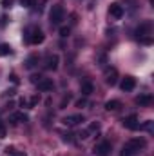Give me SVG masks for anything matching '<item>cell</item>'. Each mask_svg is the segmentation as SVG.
I'll return each mask as SVG.
<instances>
[{
	"label": "cell",
	"instance_id": "ba28073f",
	"mask_svg": "<svg viewBox=\"0 0 154 156\" xmlns=\"http://www.w3.org/2000/svg\"><path fill=\"white\" fill-rule=\"evenodd\" d=\"M83 122V116L82 115H69V116H65L62 120V123L64 125H67V127H75V125H80Z\"/></svg>",
	"mask_w": 154,
	"mask_h": 156
},
{
	"label": "cell",
	"instance_id": "44dd1931",
	"mask_svg": "<svg viewBox=\"0 0 154 156\" xmlns=\"http://www.w3.org/2000/svg\"><path fill=\"white\" fill-rule=\"evenodd\" d=\"M140 129H147V131H152V120H147L143 125H140Z\"/></svg>",
	"mask_w": 154,
	"mask_h": 156
},
{
	"label": "cell",
	"instance_id": "d4e9b609",
	"mask_svg": "<svg viewBox=\"0 0 154 156\" xmlns=\"http://www.w3.org/2000/svg\"><path fill=\"white\" fill-rule=\"evenodd\" d=\"M42 78H44L42 75H33V76H31V83H35V85H37V83H38Z\"/></svg>",
	"mask_w": 154,
	"mask_h": 156
},
{
	"label": "cell",
	"instance_id": "7a4b0ae2",
	"mask_svg": "<svg viewBox=\"0 0 154 156\" xmlns=\"http://www.w3.org/2000/svg\"><path fill=\"white\" fill-rule=\"evenodd\" d=\"M64 16H65L64 5H62V4H54V5L51 7V11H49V20H51V24H53V26H58V24L64 20Z\"/></svg>",
	"mask_w": 154,
	"mask_h": 156
},
{
	"label": "cell",
	"instance_id": "7402d4cb",
	"mask_svg": "<svg viewBox=\"0 0 154 156\" xmlns=\"http://www.w3.org/2000/svg\"><path fill=\"white\" fill-rule=\"evenodd\" d=\"M87 131H89V133H94V131H96V133H98V131H100V123H98V122H96V123H91V125H89V129H87Z\"/></svg>",
	"mask_w": 154,
	"mask_h": 156
},
{
	"label": "cell",
	"instance_id": "8fae6325",
	"mask_svg": "<svg viewBox=\"0 0 154 156\" xmlns=\"http://www.w3.org/2000/svg\"><path fill=\"white\" fill-rule=\"evenodd\" d=\"M109 15L113 16V18H116V20H120L121 16H123V7L120 5V4H111V7H109Z\"/></svg>",
	"mask_w": 154,
	"mask_h": 156
},
{
	"label": "cell",
	"instance_id": "3957f363",
	"mask_svg": "<svg viewBox=\"0 0 154 156\" xmlns=\"http://www.w3.org/2000/svg\"><path fill=\"white\" fill-rule=\"evenodd\" d=\"M45 38V35H44V31L38 29V27H33V29H29V35H27V42L29 44H42Z\"/></svg>",
	"mask_w": 154,
	"mask_h": 156
},
{
	"label": "cell",
	"instance_id": "f546056e",
	"mask_svg": "<svg viewBox=\"0 0 154 156\" xmlns=\"http://www.w3.org/2000/svg\"><path fill=\"white\" fill-rule=\"evenodd\" d=\"M11 156H27V154H26L24 151H15V153H13Z\"/></svg>",
	"mask_w": 154,
	"mask_h": 156
},
{
	"label": "cell",
	"instance_id": "603a6c76",
	"mask_svg": "<svg viewBox=\"0 0 154 156\" xmlns=\"http://www.w3.org/2000/svg\"><path fill=\"white\" fill-rule=\"evenodd\" d=\"M22 5H26V7H35V5H37V0H22Z\"/></svg>",
	"mask_w": 154,
	"mask_h": 156
},
{
	"label": "cell",
	"instance_id": "9a60e30c",
	"mask_svg": "<svg viewBox=\"0 0 154 156\" xmlns=\"http://www.w3.org/2000/svg\"><path fill=\"white\" fill-rule=\"evenodd\" d=\"M136 104L138 105H151L152 104V96L151 94H140V96H136Z\"/></svg>",
	"mask_w": 154,
	"mask_h": 156
},
{
	"label": "cell",
	"instance_id": "5bb4252c",
	"mask_svg": "<svg viewBox=\"0 0 154 156\" xmlns=\"http://www.w3.org/2000/svg\"><path fill=\"white\" fill-rule=\"evenodd\" d=\"M29 118H27V115L26 113H13L11 115V122L13 123H26Z\"/></svg>",
	"mask_w": 154,
	"mask_h": 156
},
{
	"label": "cell",
	"instance_id": "30bf717a",
	"mask_svg": "<svg viewBox=\"0 0 154 156\" xmlns=\"http://www.w3.org/2000/svg\"><path fill=\"white\" fill-rule=\"evenodd\" d=\"M58 62H60V58H58V55H49L47 58H45V69H49V71H56L58 69Z\"/></svg>",
	"mask_w": 154,
	"mask_h": 156
},
{
	"label": "cell",
	"instance_id": "2e32d148",
	"mask_svg": "<svg viewBox=\"0 0 154 156\" xmlns=\"http://www.w3.org/2000/svg\"><path fill=\"white\" fill-rule=\"evenodd\" d=\"M120 107H121L120 100H109V102H105V109L107 111H118Z\"/></svg>",
	"mask_w": 154,
	"mask_h": 156
},
{
	"label": "cell",
	"instance_id": "e0dca14e",
	"mask_svg": "<svg viewBox=\"0 0 154 156\" xmlns=\"http://www.w3.org/2000/svg\"><path fill=\"white\" fill-rule=\"evenodd\" d=\"M37 64H38V56H37V55H31V56L26 60V67H27V69H33Z\"/></svg>",
	"mask_w": 154,
	"mask_h": 156
},
{
	"label": "cell",
	"instance_id": "277c9868",
	"mask_svg": "<svg viewBox=\"0 0 154 156\" xmlns=\"http://www.w3.org/2000/svg\"><path fill=\"white\" fill-rule=\"evenodd\" d=\"M111 151H113V145H111V142H107V140H103V142H100L98 145H94V154L96 156H109Z\"/></svg>",
	"mask_w": 154,
	"mask_h": 156
},
{
	"label": "cell",
	"instance_id": "d6986e66",
	"mask_svg": "<svg viewBox=\"0 0 154 156\" xmlns=\"http://www.w3.org/2000/svg\"><path fill=\"white\" fill-rule=\"evenodd\" d=\"M71 35V27H67V26H64V27H60V37H69Z\"/></svg>",
	"mask_w": 154,
	"mask_h": 156
},
{
	"label": "cell",
	"instance_id": "4dcf8cb0",
	"mask_svg": "<svg viewBox=\"0 0 154 156\" xmlns=\"http://www.w3.org/2000/svg\"><path fill=\"white\" fill-rule=\"evenodd\" d=\"M5 24H7V18H5V16H2V18H0V27H4Z\"/></svg>",
	"mask_w": 154,
	"mask_h": 156
},
{
	"label": "cell",
	"instance_id": "cb8c5ba5",
	"mask_svg": "<svg viewBox=\"0 0 154 156\" xmlns=\"http://www.w3.org/2000/svg\"><path fill=\"white\" fill-rule=\"evenodd\" d=\"M27 102H29V107H35V105L40 102V96H33V98H31V100H27Z\"/></svg>",
	"mask_w": 154,
	"mask_h": 156
},
{
	"label": "cell",
	"instance_id": "7c38bea8",
	"mask_svg": "<svg viewBox=\"0 0 154 156\" xmlns=\"http://www.w3.org/2000/svg\"><path fill=\"white\" fill-rule=\"evenodd\" d=\"M93 89H94V85H93L91 80H83V82L80 83V93H82L83 96H89V94L93 93Z\"/></svg>",
	"mask_w": 154,
	"mask_h": 156
},
{
	"label": "cell",
	"instance_id": "8992f818",
	"mask_svg": "<svg viewBox=\"0 0 154 156\" xmlns=\"http://www.w3.org/2000/svg\"><path fill=\"white\" fill-rule=\"evenodd\" d=\"M151 29H152V24H151V22H142V24L138 26V29H136V37H138V40L149 37V35H151Z\"/></svg>",
	"mask_w": 154,
	"mask_h": 156
},
{
	"label": "cell",
	"instance_id": "1f68e13d",
	"mask_svg": "<svg viewBox=\"0 0 154 156\" xmlns=\"http://www.w3.org/2000/svg\"><path fill=\"white\" fill-rule=\"evenodd\" d=\"M11 82H13V83H18V76H16V75H11Z\"/></svg>",
	"mask_w": 154,
	"mask_h": 156
},
{
	"label": "cell",
	"instance_id": "f1b7e54d",
	"mask_svg": "<svg viewBox=\"0 0 154 156\" xmlns=\"http://www.w3.org/2000/svg\"><path fill=\"white\" fill-rule=\"evenodd\" d=\"M83 105H85V98H80L76 102V107H83Z\"/></svg>",
	"mask_w": 154,
	"mask_h": 156
},
{
	"label": "cell",
	"instance_id": "484cf974",
	"mask_svg": "<svg viewBox=\"0 0 154 156\" xmlns=\"http://www.w3.org/2000/svg\"><path fill=\"white\" fill-rule=\"evenodd\" d=\"M49 0H37V5H38V9H44V5L47 4Z\"/></svg>",
	"mask_w": 154,
	"mask_h": 156
},
{
	"label": "cell",
	"instance_id": "d6a6232c",
	"mask_svg": "<svg viewBox=\"0 0 154 156\" xmlns=\"http://www.w3.org/2000/svg\"><path fill=\"white\" fill-rule=\"evenodd\" d=\"M2 4H4V7H9L11 5V0H2Z\"/></svg>",
	"mask_w": 154,
	"mask_h": 156
},
{
	"label": "cell",
	"instance_id": "6da1fadb",
	"mask_svg": "<svg viewBox=\"0 0 154 156\" xmlns=\"http://www.w3.org/2000/svg\"><path fill=\"white\" fill-rule=\"evenodd\" d=\"M143 147H145V140H143V138H132V140H129V142L123 145L120 156H136Z\"/></svg>",
	"mask_w": 154,
	"mask_h": 156
},
{
	"label": "cell",
	"instance_id": "5b68a950",
	"mask_svg": "<svg viewBox=\"0 0 154 156\" xmlns=\"http://www.w3.org/2000/svg\"><path fill=\"white\" fill-rule=\"evenodd\" d=\"M121 125L125 127V129H131V131H136V129H140V120L136 115H129V116H125L121 120Z\"/></svg>",
	"mask_w": 154,
	"mask_h": 156
},
{
	"label": "cell",
	"instance_id": "52a82bcc",
	"mask_svg": "<svg viewBox=\"0 0 154 156\" xmlns=\"http://www.w3.org/2000/svg\"><path fill=\"white\" fill-rule=\"evenodd\" d=\"M105 83L111 85V87L118 83V71H116L114 67H107L105 69Z\"/></svg>",
	"mask_w": 154,
	"mask_h": 156
},
{
	"label": "cell",
	"instance_id": "4fadbf2b",
	"mask_svg": "<svg viewBox=\"0 0 154 156\" xmlns=\"http://www.w3.org/2000/svg\"><path fill=\"white\" fill-rule=\"evenodd\" d=\"M37 85H38V91L47 93V91H51V89H53V80H51V78H42Z\"/></svg>",
	"mask_w": 154,
	"mask_h": 156
},
{
	"label": "cell",
	"instance_id": "ac0fdd59",
	"mask_svg": "<svg viewBox=\"0 0 154 156\" xmlns=\"http://www.w3.org/2000/svg\"><path fill=\"white\" fill-rule=\"evenodd\" d=\"M13 51H11V45H7V44H0V55L2 56H5V55H11Z\"/></svg>",
	"mask_w": 154,
	"mask_h": 156
},
{
	"label": "cell",
	"instance_id": "4316f807",
	"mask_svg": "<svg viewBox=\"0 0 154 156\" xmlns=\"http://www.w3.org/2000/svg\"><path fill=\"white\" fill-rule=\"evenodd\" d=\"M5 136V127H4V123L0 122V138H4Z\"/></svg>",
	"mask_w": 154,
	"mask_h": 156
},
{
	"label": "cell",
	"instance_id": "83f0119b",
	"mask_svg": "<svg viewBox=\"0 0 154 156\" xmlns=\"http://www.w3.org/2000/svg\"><path fill=\"white\" fill-rule=\"evenodd\" d=\"M15 151H16L15 147H5V154H7V156H11L13 153H15Z\"/></svg>",
	"mask_w": 154,
	"mask_h": 156
},
{
	"label": "cell",
	"instance_id": "ffe728a7",
	"mask_svg": "<svg viewBox=\"0 0 154 156\" xmlns=\"http://www.w3.org/2000/svg\"><path fill=\"white\" fill-rule=\"evenodd\" d=\"M64 142H69V144H75L76 140H75V134H71V133H67V134H64Z\"/></svg>",
	"mask_w": 154,
	"mask_h": 156
},
{
	"label": "cell",
	"instance_id": "9c48e42d",
	"mask_svg": "<svg viewBox=\"0 0 154 156\" xmlns=\"http://www.w3.org/2000/svg\"><path fill=\"white\" fill-rule=\"evenodd\" d=\"M120 87H121V91H123V93H129V91H132V89L136 87V78H134V76H125L123 80H121Z\"/></svg>",
	"mask_w": 154,
	"mask_h": 156
}]
</instances>
